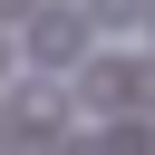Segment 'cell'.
<instances>
[{
	"label": "cell",
	"mask_w": 155,
	"mask_h": 155,
	"mask_svg": "<svg viewBox=\"0 0 155 155\" xmlns=\"http://www.w3.org/2000/svg\"><path fill=\"white\" fill-rule=\"evenodd\" d=\"M87 107H107V116L155 107V58H87Z\"/></svg>",
	"instance_id": "1"
},
{
	"label": "cell",
	"mask_w": 155,
	"mask_h": 155,
	"mask_svg": "<svg viewBox=\"0 0 155 155\" xmlns=\"http://www.w3.org/2000/svg\"><path fill=\"white\" fill-rule=\"evenodd\" d=\"M145 29H155V0H145Z\"/></svg>",
	"instance_id": "4"
},
{
	"label": "cell",
	"mask_w": 155,
	"mask_h": 155,
	"mask_svg": "<svg viewBox=\"0 0 155 155\" xmlns=\"http://www.w3.org/2000/svg\"><path fill=\"white\" fill-rule=\"evenodd\" d=\"M78 48H87V19H78V10H29V58L68 68Z\"/></svg>",
	"instance_id": "2"
},
{
	"label": "cell",
	"mask_w": 155,
	"mask_h": 155,
	"mask_svg": "<svg viewBox=\"0 0 155 155\" xmlns=\"http://www.w3.org/2000/svg\"><path fill=\"white\" fill-rule=\"evenodd\" d=\"M78 19H107V29H126V19H145V0H87Z\"/></svg>",
	"instance_id": "3"
}]
</instances>
